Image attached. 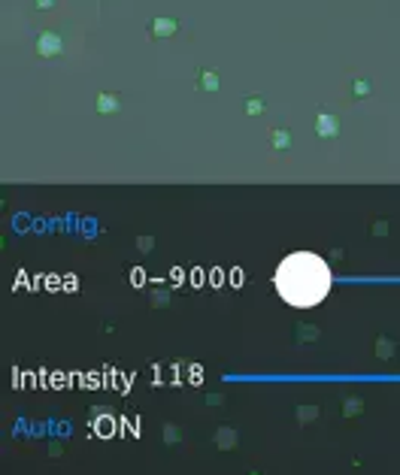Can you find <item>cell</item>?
I'll return each instance as SVG.
<instances>
[{"mask_svg":"<svg viewBox=\"0 0 400 475\" xmlns=\"http://www.w3.org/2000/svg\"><path fill=\"white\" fill-rule=\"evenodd\" d=\"M276 291L288 306H318L331 294V267L312 251H294L276 270Z\"/></svg>","mask_w":400,"mask_h":475,"instance_id":"cell-1","label":"cell"}]
</instances>
